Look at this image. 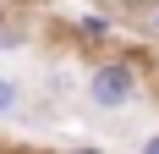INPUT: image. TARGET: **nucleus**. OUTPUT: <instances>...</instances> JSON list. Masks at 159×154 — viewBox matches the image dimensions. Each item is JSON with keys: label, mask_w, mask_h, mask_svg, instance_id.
Segmentation results:
<instances>
[{"label": "nucleus", "mask_w": 159, "mask_h": 154, "mask_svg": "<svg viewBox=\"0 0 159 154\" xmlns=\"http://www.w3.org/2000/svg\"><path fill=\"white\" fill-rule=\"evenodd\" d=\"M82 94H88V105L104 110V116L132 110V105H137V94H143V66L132 61V55H104V61H93Z\"/></svg>", "instance_id": "nucleus-1"}, {"label": "nucleus", "mask_w": 159, "mask_h": 154, "mask_svg": "<svg viewBox=\"0 0 159 154\" xmlns=\"http://www.w3.org/2000/svg\"><path fill=\"white\" fill-rule=\"evenodd\" d=\"M71 39H77V44H110V39H115V17L77 11V17H71Z\"/></svg>", "instance_id": "nucleus-2"}, {"label": "nucleus", "mask_w": 159, "mask_h": 154, "mask_svg": "<svg viewBox=\"0 0 159 154\" xmlns=\"http://www.w3.org/2000/svg\"><path fill=\"white\" fill-rule=\"evenodd\" d=\"M16 110H22V83L0 72V121H6V116H16Z\"/></svg>", "instance_id": "nucleus-3"}, {"label": "nucleus", "mask_w": 159, "mask_h": 154, "mask_svg": "<svg viewBox=\"0 0 159 154\" xmlns=\"http://www.w3.org/2000/svg\"><path fill=\"white\" fill-rule=\"evenodd\" d=\"M22 39H28V33L16 28V22H6V17H0V50H11V44H22Z\"/></svg>", "instance_id": "nucleus-4"}, {"label": "nucleus", "mask_w": 159, "mask_h": 154, "mask_svg": "<svg viewBox=\"0 0 159 154\" xmlns=\"http://www.w3.org/2000/svg\"><path fill=\"white\" fill-rule=\"evenodd\" d=\"M66 154H104L99 143H77V149H66Z\"/></svg>", "instance_id": "nucleus-5"}, {"label": "nucleus", "mask_w": 159, "mask_h": 154, "mask_svg": "<svg viewBox=\"0 0 159 154\" xmlns=\"http://www.w3.org/2000/svg\"><path fill=\"white\" fill-rule=\"evenodd\" d=\"M137 154H159V132H154V138H143V149H137Z\"/></svg>", "instance_id": "nucleus-6"}, {"label": "nucleus", "mask_w": 159, "mask_h": 154, "mask_svg": "<svg viewBox=\"0 0 159 154\" xmlns=\"http://www.w3.org/2000/svg\"><path fill=\"white\" fill-rule=\"evenodd\" d=\"M148 28H154V39H159V6H154V17H148Z\"/></svg>", "instance_id": "nucleus-7"}]
</instances>
